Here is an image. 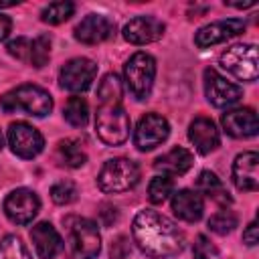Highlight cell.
<instances>
[{"label": "cell", "instance_id": "cell-11", "mask_svg": "<svg viewBox=\"0 0 259 259\" xmlns=\"http://www.w3.org/2000/svg\"><path fill=\"white\" fill-rule=\"evenodd\" d=\"M40 210V198L30 188H16L4 198V212L14 225H28Z\"/></svg>", "mask_w": 259, "mask_h": 259}, {"label": "cell", "instance_id": "cell-25", "mask_svg": "<svg viewBox=\"0 0 259 259\" xmlns=\"http://www.w3.org/2000/svg\"><path fill=\"white\" fill-rule=\"evenodd\" d=\"M73 14H75V4L69 0H59V2H51L49 6L42 8L40 20L45 24H61V22L69 20Z\"/></svg>", "mask_w": 259, "mask_h": 259}, {"label": "cell", "instance_id": "cell-7", "mask_svg": "<svg viewBox=\"0 0 259 259\" xmlns=\"http://www.w3.org/2000/svg\"><path fill=\"white\" fill-rule=\"evenodd\" d=\"M221 67L239 81H255L259 77L257 47L255 45H233L221 55Z\"/></svg>", "mask_w": 259, "mask_h": 259}, {"label": "cell", "instance_id": "cell-3", "mask_svg": "<svg viewBox=\"0 0 259 259\" xmlns=\"http://www.w3.org/2000/svg\"><path fill=\"white\" fill-rule=\"evenodd\" d=\"M0 107L6 113L24 111L26 115H32V117H45L53 111V97L47 89L32 83H24L4 93L0 97Z\"/></svg>", "mask_w": 259, "mask_h": 259}, {"label": "cell", "instance_id": "cell-27", "mask_svg": "<svg viewBox=\"0 0 259 259\" xmlns=\"http://www.w3.org/2000/svg\"><path fill=\"white\" fill-rule=\"evenodd\" d=\"M174 192V182L170 176H154L148 184V198L152 204H162Z\"/></svg>", "mask_w": 259, "mask_h": 259}, {"label": "cell", "instance_id": "cell-15", "mask_svg": "<svg viewBox=\"0 0 259 259\" xmlns=\"http://www.w3.org/2000/svg\"><path fill=\"white\" fill-rule=\"evenodd\" d=\"M221 123L229 136L239 138V140L253 138L259 132L257 113L251 107H235V109L225 111L221 117Z\"/></svg>", "mask_w": 259, "mask_h": 259}, {"label": "cell", "instance_id": "cell-14", "mask_svg": "<svg viewBox=\"0 0 259 259\" xmlns=\"http://www.w3.org/2000/svg\"><path fill=\"white\" fill-rule=\"evenodd\" d=\"M164 30H166V24L160 18L142 14V16H136L130 22H125L123 38L132 45H150V42H156L158 38H162Z\"/></svg>", "mask_w": 259, "mask_h": 259}, {"label": "cell", "instance_id": "cell-10", "mask_svg": "<svg viewBox=\"0 0 259 259\" xmlns=\"http://www.w3.org/2000/svg\"><path fill=\"white\" fill-rule=\"evenodd\" d=\"M170 136V123L160 113H146L134 130V144L140 152H150L164 144Z\"/></svg>", "mask_w": 259, "mask_h": 259}, {"label": "cell", "instance_id": "cell-35", "mask_svg": "<svg viewBox=\"0 0 259 259\" xmlns=\"http://www.w3.org/2000/svg\"><path fill=\"white\" fill-rule=\"evenodd\" d=\"M12 30V20L6 14H0V40H4Z\"/></svg>", "mask_w": 259, "mask_h": 259}, {"label": "cell", "instance_id": "cell-34", "mask_svg": "<svg viewBox=\"0 0 259 259\" xmlns=\"http://www.w3.org/2000/svg\"><path fill=\"white\" fill-rule=\"evenodd\" d=\"M243 243L249 245V247H255L259 243V229H257V223H249L247 229L243 231Z\"/></svg>", "mask_w": 259, "mask_h": 259}, {"label": "cell", "instance_id": "cell-23", "mask_svg": "<svg viewBox=\"0 0 259 259\" xmlns=\"http://www.w3.org/2000/svg\"><path fill=\"white\" fill-rule=\"evenodd\" d=\"M57 156L61 160V164H65L67 168H81L87 162V154L81 148V144L73 138L61 140L57 146Z\"/></svg>", "mask_w": 259, "mask_h": 259}, {"label": "cell", "instance_id": "cell-13", "mask_svg": "<svg viewBox=\"0 0 259 259\" xmlns=\"http://www.w3.org/2000/svg\"><path fill=\"white\" fill-rule=\"evenodd\" d=\"M245 30V22L241 18H225V20H217L210 24H204L196 30L194 34V45L198 49H208L212 45L225 42L237 34H241Z\"/></svg>", "mask_w": 259, "mask_h": 259}, {"label": "cell", "instance_id": "cell-22", "mask_svg": "<svg viewBox=\"0 0 259 259\" xmlns=\"http://www.w3.org/2000/svg\"><path fill=\"white\" fill-rule=\"evenodd\" d=\"M196 192L198 194H206L208 198H212L219 204H231V196H229L225 184L210 170H202L198 174V178H196Z\"/></svg>", "mask_w": 259, "mask_h": 259}, {"label": "cell", "instance_id": "cell-1", "mask_svg": "<svg viewBox=\"0 0 259 259\" xmlns=\"http://www.w3.org/2000/svg\"><path fill=\"white\" fill-rule=\"evenodd\" d=\"M132 237L138 249L154 259L178 255L186 245V237L178 225L152 208H144L134 217Z\"/></svg>", "mask_w": 259, "mask_h": 259}, {"label": "cell", "instance_id": "cell-29", "mask_svg": "<svg viewBox=\"0 0 259 259\" xmlns=\"http://www.w3.org/2000/svg\"><path fill=\"white\" fill-rule=\"evenodd\" d=\"M237 225H239L237 214H235L233 210H227V208L214 212V214L208 219V229H210L212 233H217V235H229V233L235 231Z\"/></svg>", "mask_w": 259, "mask_h": 259}, {"label": "cell", "instance_id": "cell-12", "mask_svg": "<svg viewBox=\"0 0 259 259\" xmlns=\"http://www.w3.org/2000/svg\"><path fill=\"white\" fill-rule=\"evenodd\" d=\"M204 95L214 107H231L243 97V89L227 81L217 69H204Z\"/></svg>", "mask_w": 259, "mask_h": 259}, {"label": "cell", "instance_id": "cell-32", "mask_svg": "<svg viewBox=\"0 0 259 259\" xmlns=\"http://www.w3.org/2000/svg\"><path fill=\"white\" fill-rule=\"evenodd\" d=\"M6 51L12 57H16L18 61H26L28 63V57H30V40L24 38V36H18V38H14V40H10L6 45Z\"/></svg>", "mask_w": 259, "mask_h": 259}, {"label": "cell", "instance_id": "cell-8", "mask_svg": "<svg viewBox=\"0 0 259 259\" xmlns=\"http://www.w3.org/2000/svg\"><path fill=\"white\" fill-rule=\"evenodd\" d=\"M95 75H97L95 61H91L87 57H75V59H69L61 67L59 83L63 89H67L71 93H83L91 87Z\"/></svg>", "mask_w": 259, "mask_h": 259}, {"label": "cell", "instance_id": "cell-33", "mask_svg": "<svg viewBox=\"0 0 259 259\" xmlns=\"http://www.w3.org/2000/svg\"><path fill=\"white\" fill-rule=\"evenodd\" d=\"M127 253H130V245L125 237H119L115 243H111V259H125Z\"/></svg>", "mask_w": 259, "mask_h": 259}, {"label": "cell", "instance_id": "cell-36", "mask_svg": "<svg viewBox=\"0 0 259 259\" xmlns=\"http://www.w3.org/2000/svg\"><path fill=\"white\" fill-rule=\"evenodd\" d=\"M18 2H0V8H8V6H14Z\"/></svg>", "mask_w": 259, "mask_h": 259}, {"label": "cell", "instance_id": "cell-37", "mask_svg": "<svg viewBox=\"0 0 259 259\" xmlns=\"http://www.w3.org/2000/svg\"><path fill=\"white\" fill-rule=\"evenodd\" d=\"M2 144H4V138H2V132H0V150H2Z\"/></svg>", "mask_w": 259, "mask_h": 259}, {"label": "cell", "instance_id": "cell-16", "mask_svg": "<svg viewBox=\"0 0 259 259\" xmlns=\"http://www.w3.org/2000/svg\"><path fill=\"white\" fill-rule=\"evenodd\" d=\"M188 140L192 142L194 150L202 156L214 152L221 144V136H219V130L214 125V121L210 117H194L188 125Z\"/></svg>", "mask_w": 259, "mask_h": 259}, {"label": "cell", "instance_id": "cell-21", "mask_svg": "<svg viewBox=\"0 0 259 259\" xmlns=\"http://www.w3.org/2000/svg\"><path fill=\"white\" fill-rule=\"evenodd\" d=\"M192 162H194L192 152L182 146H176V148L168 150L166 154L158 156L154 160V168L158 172H162L164 176H182L190 170Z\"/></svg>", "mask_w": 259, "mask_h": 259}, {"label": "cell", "instance_id": "cell-17", "mask_svg": "<svg viewBox=\"0 0 259 259\" xmlns=\"http://www.w3.org/2000/svg\"><path fill=\"white\" fill-rule=\"evenodd\" d=\"M113 22L103 14H87L75 26V38L83 45H99L113 34Z\"/></svg>", "mask_w": 259, "mask_h": 259}, {"label": "cell", "instance_id": "cell-26", "mask_svg": "<svg viewBox=\"0 0 259 259\" xmlns=\"http://www.w3.org/2000/svg\"><path fill=\"white\" fill-rule=\"evenodd\" d=\"M51 59V36L49 34H40L34 40H30V57L28 63L34 69H40L49 63Z\"/></svg>", "mask_w": 259, "mask_h": 259}, {"label": "cell", "instance_id": "cell-6", "mask_svg": "<svg viewBox=\"0 0 259 259\" xmlns=\"http://www.w3.org/2000/svg\"><path fill=\"white\" fill-rule=\"evenodd\" d=\"M65 223L73 255L77 259H95L101 251V235L97 225L85 217H69Z\"/></svg>", "mask_w": 259, "mask_h": 259}, {"label": "cell", "instance_id": "cell-20", "mask_svg": "<svg viewBox=\"0 0 259 259\" xmlns=\"http://www.w3.org/2000/svg\"><path fill=\"white\" fill-rule=\"evenodd\" d=\"M172 210L180 221H186V223L200 221V217L204 212L202 194H198L196 190H190V188H180V190L172 192Z\"/></svg>", "mask_w": 259, "mask_h": 259}, {"label": "cell", "instance_id": "cell-24", "mask_svg": "<svg viewBox=\"0 0 259 259\" xmlns=\"http://www.w3.org/2000/svg\"><path fill=\"white\" fill-rule=\"evenodd\" d=\"M63 117L73 127H83L89 121V105H87L85 97H81V95L69 97L65 107H63Z\"/></svg>", "mask_w": 259, "mask_h": 259}, {"label": "cell", "instance_id": "cell-2", "mask_svg": "<svg viewBox=\"0 0 259 259\" xmlns=\"http://www.w3.org/2000/svg\"><path fill=\"white\" fill-rule=\"evenodd\" d=\"M123 87L115 73H107L97 87L95 132L105 146H121L130 138V115L121 105Z\"/></svg>", "mask_w": 259, "mask_h": 259}, {"label": "cell", "instance_id": "cell-30", "mask_svg": "<svg viewBox=\"0 0 259 259\" xmlns=\"http://www.w3.org/2000/svg\"><path fill=\"white\" fill-rule=\"evenodd\" d=\"M77 186L71 180H59L51 186V198L55 204H71L77 198Z\"/></svg>", "mask_w": 259, "mask_h": 259}, {"label": "cell", "instance_id": "cell-9", "mask_svg": "<svg viewBox=\"0 0 259 259\" xmlns=\"http://www.w3.org/2000/svg\"><path fill=\"white\" fill-rule=\"evenodd\" d=\"M6 138H8V146H10L12 154H16L18 158H24V160H30V158L38 156L45 148L42 134L26 121L10 123Z\"/></svg>", "mask_w": 259, "mask_h": 259}, {"label": "cell", "instance_id": "cell-19", "mask_svg": "<svg viewBox=\"0 0 259 259\" xmlns=\"http://www.w3.org/2000/svg\"><path fill=\"white\" fill-rule=\"evenodd\" d=\"M30 241L38 259H55L63 251V239L59 231L47 221H40L30 229Z\"/></svg>", "mask_w": 259, "mask_h": 259}, {"label": "cell", "instance_id": "cell-28", "mask_svg": "<svg viewBox=\"0 0 259 259\" xmlns=\"http://www.w3.org/2000/svg\"><path fill=\"white\" fill-rule=\"evenodd\" d=\"M0 259H32V257L20 237L6 235L0 241Z\"/></svg>", "mask_w": 259, "mask_h": 259}, {"label": "cell", "instance_id": "cell-4", "mask_svg": "<svg viewBox=\"0 0 259 259\" xmlns=\"http://www.w3.org/2000/svg\"><path fill=\"white\" fill-rule=\"evenodd\" d=\"M138 182H140V166L130 158H111L101 166L97 174V186L107 194L127 192Z\"/></svg>", "mask_w": 259, "mask_h": 259}, {"label": "cell", "instance_id": "cell-5", "mask_svg": "<svg viewBox=\"0 0 259 259\" xmlns=\"http://www.w3.org/2000/svg\"><path fill=\"white\" fill-rule=\"evenodd\" d=\"M156 79V59L144 51L134 53L123 65V81L130 93L144 101L150 97Z\"/></svg>", "mask_w": 259, "mask_h": 259}, {"label": "cell", "instance_id": "cell-31", "mask_svg": "<svg viewBox=\"0 0 259 259\" xmlns=\"http://www.w3.org/2000/svg\"><path fill=\"white\" fill-rule=\"evenodd\" d=\"M219 255V249L206 235H196L192 245V257L194 259H214Z\"/></svg>", "mask_w": 259, "mask_h": 259}, {"label": "cell", "instance_id": "cell-18", "mask_svg": "<svg viewBox=\"0 0 259 259\" xmlns=\"http://www.w3.org/2000/svg\"><path fill=\"white\" fill-rule=\"evenodd\" d=\"M259 154L243 152L233 162V182L243 192H253L259 188Z\"/></svg>", "mask_w": 259, "mask_h": 259}]
</instances>
